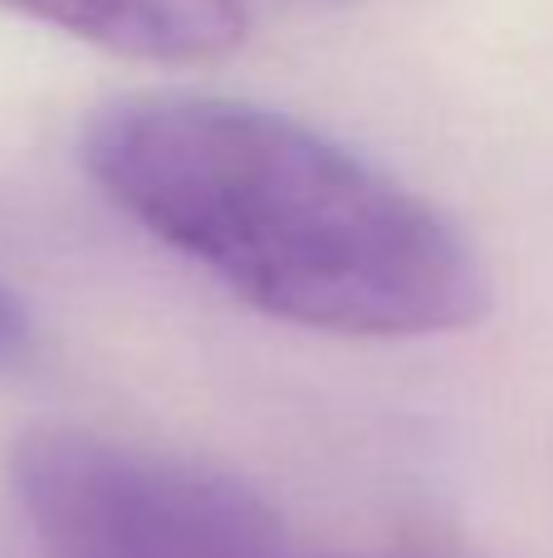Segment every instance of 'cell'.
<instances>
[{
  "instance_id": "obj_1",
  "label": "cell",
  "mask_w": 553,
  "mask_h": 558,
  "mask_svg": "<svg viewBox=\"0 0 553 558\" xmlns=\"http://www.w3.org/2000/svg\"><path fill=\"white\" fill-rule=\"evenodd\" d=\"M84 167L147 235L284 324L427 338L486 314V270L437 206L274 108L123 98L88 123Z\"/></svg>"
},
{
  "instance_id": "obj_2",
  "label": "cell",
  "mask_w": 553,
  "mask_h": 558,
  "mask_svg": "<svg viewBox=\"0 0 553 558\" xmlns=\"http://www.w3.org/2000/svg\"><path fill=\"white\" fill-rule=\"evenodd\" d=\"M10 475L49 558H294L250 485L182 456L49 426Z\"/></svg>"
},
{
  "instance_id": "obj_3",
  "label": "cell",
  "mask_w": 553,
  "mask_h": 558,
  "mask_svg": "<svg viewBox=\"0 0 553 558\" xmlns=\"http://www.w3.org/2000/svg\"><path fill=\"white\" fill-rule=\"evenodd\" d=\"M0 10L143 64H211L250 29L241 0H0Z\"/></svg>"
},
{
  "instance_id": "obj_4",
  "label": "cell",
  "mask_w": 553,
  "mask_h": 558,
  "mask_svg": "<svg viewBox=\"0 0 553 558\" xmlns=\"http://www.w3.org/2000/svg\"><path fill=\"white\" fill-rule=\"evenodd\" d=\"M20 343H25V308L15 304V294H10L5 284H0V357L15 353Z\"/></svg>"
},
{
  "instance_id": "obj_5",
  "label": "cell",
  "mask_w": 553,
  "mask_h": 558,
  "mask_svg": "<svg viewBox=\"0 0 553 558\" xmlns=\"http://www.w3.org/2000/svg\"><path fill=\"white\" fill-rule=\"evenodd\" d=\"M333 558H460L441 549H372V554H333Z\"/></svg>"
}]
</instances>
